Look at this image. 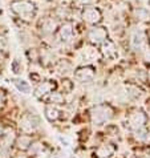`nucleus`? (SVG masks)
<instances>
[{
	"instance_id": "1",
	"label": "nucleus",
	"mask_w": 150,
	"mask_h": 158,
	"mask_svg": "<svg viewBox=\"0 0 150 158\" xmlns=\"http://www.w3.org/2000/svg\"><path fill=\"white\" fill-rule=\"evenodd\" d=\"M11 11L23 20H32L36 15V6L28 0H15L11 3Z\"/></svg>"
},
{
	"instance_id": "2",
	"label": "nucleus",
	"mask_w": 150,
	"mask_h": 158,
	"mask_svg": "<svg viewBox=\"0 0 150 158\" xmlns=\"http://www.w3.org/2000/svg\"><path fill=\"white\" fill-rule=\"evenodd\" d=\"M112 117H113V109L105 104L97 105V106L92 108L90 110V120L97 126L104 125L105 122L112 120Z\"/></svg>"
},
{
	"instance_id": "3",
	"label": "nucleus",
	"mask_w": 150,
	"mask_h": 158,
	"mask_svg": "<svg viewBox=\"0 0 150 158\" xmlns=\"http://www.w3.org/2000/svg\"><path fill=\"white\" fill-rule=\"evenodd\" d=\"M146 121H148V116L145 114L142 110H134L127 116V124H129V128L134 129V130L144 129V126L146 125Z\"/></svg>"
},
{
	"instance_id": "4",
	"label": "nucleus",
	"mask_w": 150,
	"mask_h": 158,
	"mask_svg": "<svg viewBox=\"0 0 150 158\" xmlns=\"http://www.w3.org/2000/svg\"><path fill=\"white\" fill-rule=\"evenodd\" d=\"M81 17L84 21H86L89 24H97L102 19V15H101V11L98 8L93 6H86L81 12Z\"/></svg>"
},
{
	"instance_id": "5",
	"label": "nucleus",
	"mask_w": 150,
	"mask_h": 158,
	"mask_svg": "<svg viewBox=\"0 0 150 158\" xmlns=\"http://www.w3.org/2000/svg\"><path fill=\"white\" fill-rule=\"evenodd\" d=\"M39 128V120L36 116L33 114H24L20 118V129L24 131V133H32Z\"/></svg>"
},
{
	"instance_id": "6",
	"label": "nucleus",
	"mask_w": 150,
	"mask_h": 158,
	"mask_svg": "<svg viewBox=\"0 0 150 158\" xmlns=\"http://www.w3.org/2000/svg\"><path fill=\"white\" fill-rule=\"evenodd\" d=\"M86 36H88L89 43L97 45V44H102L105 40H106L108 39V32H106V29H105L104 27H93L92 29H89V32H88Z\"/></svg>"
},
{
	"instance_id": "7",
	"label": "nucleus",
	"mask_w": 150,
	"mask_h": 158,
	"mask_svg": "<svg viewBox=\"0 0 150 158\" xmlns=\"http://www.w3.org/2000/svg\"><path fill=\"white\" fill-rule=\"evenodd\" d=\"M94 74H96L94 68L90 67V65H86V67L78 68L77 71L74 72V77L80 82H89L94 78Z\"/></svg>"
},
{
	"instance_id": "8",
	"label": "nucleus",
	"mask_w": 150,
	"mask_h": 158,
	"mask_svg": "<svg viewBox=\"0 0 150 158\" xmlns=\"http://www.w3.org/2000/svg\"><path fill=\"white\" fill-rule=\"evenodd\" d=\"M56 88V84L52 80H48V81H43L41 84H39V86L36 88V90H35V96H36L37 98H41V97H45L49 93L55 90Z\"/></svg>"
},
{
	"instance_id": "9",
	"label": "nucleus",
	"mask_w": 150,
	"mask_h": 158,
	"mask_svg": "<svg viewBox=\"0 0 150 158\" xmlns=\"http://www.w3.org/2000/svg\"><path fill=\"white\" fill-rule=\"evenodd\" d=\"M59 36H60V40L63 43H69L73 40L74 37V29H73V25L70 23H64L63 25L60 27L59 29Z\"/></svg>"
},
{
	"instance_id": "10",
	"label": "nucleus",
	"mask_w": 150,
	"mask_h": 158,
	"mask_svg": "<svg viewBox=\"0 0 150 158\" xmlns=\"http://www.w3.org/2000/svg\"><path fill=\"white\" fill-rule=\"evenodd\" d=\"M15 141L16 137L12 129H6L3 133H0V148L2 149H8Z\"/></svg>"
},
{
	"instance_id": "11",
	"label": "nucleus",
	"mask_w": 150,
	"mask_h": 158,
	"mask_svg": "<svg viewBox=\"0 0 150 158\" xmlns=\"http://www.w3.org/2000/svg\"><path fill=\"white\" fill-rule=\"evenodd\" d=\"M131 47L134 48L135 51H142L144 47H145V36L141 31H134L131 33Z\"/></svg>"
},
{
	"instance_id": "12",
	"label": "nucleus",
	"mask_w": 150,
	"mask_h": 158,
	"mask_svg": "<svg viewBox=\"0 0 150 158\" xmlns=\"http://www.w3.org/2000/svg\"><path fill=\"white\" fill-rule=\"evenodd\" d=\"M114 150H116V149H114L113 145L105 143V145H101V146H98L96 149L94 156L97 158H109L114 154Z\"/></svg>"
},
{
	"instance_id": "13",
	"label": "nucleus",
	"mask_w": 150,
	"mask_h": 158,
	"mask_svg": "<svg viewBox=\"0 0 150 158\" xmlns=\"http://www.w3.org/2000/svg\"><path fill=\"white\" fill-rule=\"evenodd\" d=\"M101 52L104 53V56H106L108 59H113L114 56L117 55V49L116 45L110 41V40H105L102 43V48H101Z\"/></svg>"
},
{
	"instance_id": "14",
	"label": "nucleus",
	"mask_w": 150,
	"mask_h": 158,
	"mask_svg": "<svg viewBox=\"0 0 150 158\" xmlns=\"http://www.w3.org/2000/svg\"><path fill=\"white\" fill-rule=\"evenodd\" d=\"M16 145L17 149H20V150H27L32 145V138L28 134H21L19 138H16Z\"/></svg>"
},
{
	"instance_id": "15",
	"label": "nucleus",
	"mask_w": 150,
	"mask_h": 158,
	"mask_svg": "<svg viewBox=\"0 0 150 158\" xmlns=\"http://www.w3.org/2000/svg\"><path fill=\"white\" fill-rule=\"evenodd\" d=\"M56 27H57V21L53 17H47L41 23V31L44 33H52L56 29Z\"/></svg>"
},
{
	"instance_id": "16",
	"label": "nucleus",
	"mask_w": 150,
	"mask_h": 158,
	"mask_svg": "<svg viewBox=\"0 0 150 158\" xmlns=\"http://www.w3.org/2000/svg\"><path fill=\"white\" fill-rule=\"evenodd\" d=\"M134 16L138 21H149L150 20V12L148 10H145V8H135Z\"/></svg>"
},
{
	"instance_id": "17",
	"label": "nucleus",
	"mask_w": 150,
	"mask_h": 158,
	"mask_svg": "<svg viewBox=\"0 0 150 158\" xmlns=\"http://www.w3.org/2000/svg\"><path fill=\"white\" fill-rule=\"evenodd\" d=\"M59 109L55 108V106H52V105H48V106L45 108V117H47V120L48 121H56L57 118H59Z\"/></svg>"
},
{
	"instance_id": "18",
	"label": "nucleus",
	"mask_w": 150,
	"mask_h": 158,
	"mask_svg": "<svg viewBox=\"0 0 150 158\" xmlns=\"http://www.w3.org/2000/svg\"><path fill=\"white\" fill-rule=\"evenodd\" d=\"M56 72L60 74H67L70 71V64L68 63L67 60H60L59 63L56 64Z\"/></svg>"
},
{
	"instance_id": "19",
	"label": "nucleus",
	"mask_w": 150,
	"mask_h": 158,
	"mask_svg": "<svg viewBox=\"0 0 150 158\" xmlns=\"http://www.w3.org/2000/svg\"><path fill=\"white\" fill-rule=\"evenodd\" d=\"M14 84L16 85L17 89H19L20 92H23V93H25V94H28L29 92H31V86H29V84H28L27 81L20 80V78H15Z\"/></svg>"
},
{
	"instance_id": "20",
	"label": "nucleus",
	"mask_w": 150,
	"mask_h": 158,
	"mask_svg": "<svg viewBox=\"0 0 150 158\" xmlns=\"http://www.w3.org/2000/svg\"><path fill=\"white\" fill-rule=\"evenodd\" d=\"M49 102L52 104H63L64 102V96L60 93V92H52L49 93Z\"/></svg>"
},
{
	"instance_id": "21",
	"label": "nucleus",
	"mask_w": 150,
	"mask_h": 158,
	"mask_svg": "<svg viewBox=\"0 0 150 158\" xmlns=\"http://www.w3.org/2000/svg\"><path fill=\"white\" fill-rule=\"evenodd\" d=\"M126 90H127V94H129L130 97H133V98H140L141 94H142V92H141L137 86H133V85H127Z\"/></svg>"
},
{
	"instance_id": "22",
	"label": "nucleus",
	"mask_w": 150,
	"mask_h": 158,
	"mask_svg": "<svg viewBox=\"0 0 150 158\" xmlns=\"http://www.w3.org/2000/svg\"><path fill=\"white\" fill-rule=\"evenodd\" d=\"M29 150L32 154H41V153L45 152V148H44V145H41V143H33V145H31Z\"/></svg>"
},
{
	"instance_id": "23",
	"label": "nucleus",
	"mask_w": 150,
	"mask_h": 158,
	"mask_svg": "<svg viewBox=\"0 0 150 158\" xmlns=\"http://www.w3.org/2000/svg\"><path fill=\"white\" fill-rule=\"evenodd\" d=\"M94 56H96V52L94 49H90V48H84V51H82V57L84 59H86L88 61H92L94 59Z\"/></svg>"
},
{
	"instance_id": "24",
	"label": "nucleus",
	"mask_w": 150,
	"mask_h": 158,
	"mask_svg": "<svg viewBox=\"0 0 150 158\" xmlns=\"http://www.w3.org/2000/svg\"><path fill=\"white\" fill-rule=\"evenodd\" d=\"M11 68H12V72L16 73V74L21 73V69H23V68H21V65L19 64V60H17V59H15V60H14V63H12Z\"/></svg>"
},
{
	"instance_id": "25",
	"label": "nucleus",
	"mask_w": 150,
	"mask_h": 158,
	"mask_svg": "<svg viewBox=\"0 0 150 158\" xmlns=\"http://www.w3.org/2000/svg\"><path fill=\"white\" fill-rule=\"evenodd\" d=\"M76 2L80 4V6L86 7V6H93V4H96L97 0H76Z\"/></svg>"
},
{
	"instance_id": "26",
	"label": "nucleus",
	"mask_w": 150,
	"mask_h": 158,
	"mask_svg": "<svg viewBox=\"0 0 150 158\" xmlns=\"http://www.w3.org/2000/svg\"><path fill=\"white\" fill-rule=\"evenodd\" d=\"M4 104H6V94L3 93V90H0V110L3 109Z\"/></svg>"
},
{
	"instance_id": "27",
	"label": "nucleus",
	"mask_w": 150,
	"mask_h": 158,
	"mask_svg": "<svg viewBox=\"0 0 150 158\" xmlns=\"http://www.w3.org/2000/svg\"><path fill=\"white\" fill-rule=\"evenodd\" d=\"M51 158H65L63 154H60V153H56V154H52Z\"/></svg>"
},
{
	"instance_id": "28",
	"label": "nucleus",
	"mask_w": 150,
	"mask_h": 158,
	"mask_svg": "<svg viewBox=\"0 0 150 158\" xmlns=\"http://www.w3.org/2000/svg\"><path fill=\"white\" fill-rule=\"evenodd\" d=\"M145 59H146V60L149 61V63H150V51L148 52V53H146V55H145Z\"/></svg>"
},
{
	"instance_id": "29",
	"label": "nucleus",
	"mask_w": 150,
	"mask_h": 158,
	"mask_svg": "<svg viewBox=\"0 0 150 158\" xmlns=\"http://www.w3.org/2000/svg\"><path fill=\"white\" fill-rule=\"evenodd\" d=\"M4 45V39L2 37V36H0V48H2Z\"/></svg>"
},
{
	"instance_id": "30",
	"label": "nucleus",
	"mask_w": 150,
	"mask_h": 158,
	"mask_svg": "<svg viewBox=\"0 0 150 158\" xmlns=\"http://www.w3.org/2000/svg\"><path fill=\"white\" fill-rule=\"evenodd\" d=\"M148 40L150 41V29H149V32H148Z\"/></svg>"
},
{
	"instance_id": "31",
	"label": "nucleus",
	"mask_w": 150,
	"mask_h": 158,
	"mask_svg": "<svg viewBox=\"0 0 150 158\" xmlns=\"http://www.w3.org/2000/svg\"><path fill=\"white\" fill-rule=\"evenodd\" d=\"M0 14H2V6H0Z\"/></svg>"
}]
</instances>
